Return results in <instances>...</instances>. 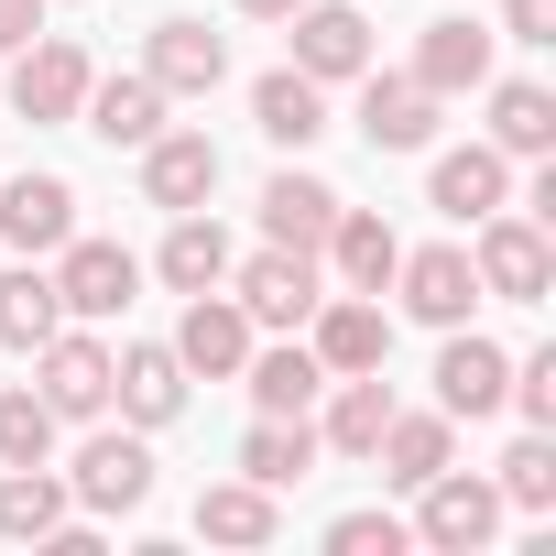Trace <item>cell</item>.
Instances as JSON below:
<instances>
[{
	"instance_id": "1",
	"label": "cell",
	"mask_w": 556,
	"mask_h": 556,
	"mask_svg": "<svg viewBox=\"0 0 556 556\" xmlns=\"http://www.w3.org/2000/svg\"><path fill=\"white\" fill-rule=\"evenodd\" d=\"M469 273H480V295H491V306H545V285H556V240H545V218L491 207V218H480Z\"/></svg>"
},
{
	"instance_id": "2",
	"label": "cell",
	"mask_w": 556,
	"mask_h": 556,
	"mask_svg": "<svg viewBox=\"0 0 556 556\" xmlns=\"http://www.w3.org/2000/svg\"><path fill=\"white\" fill-rule=\"evenodd\" d=\"M415 545H437V556H480L491 534H502V491L491 480H469L458 458L437 469V480H415V523H404Z\"/></svg>"
},
{
	"instance_id": "3",
	"label": "cell",
	"mask_w": 556,
	"mask_h": 556,
	"mask_svg": "<svg viewBox=\"0 0 556 556\" xmlns=\"http://www.w3.org/2000/svg\"><path fill=\"white\" fill-rule=\"evenodd\" d=\"M34 393L55 404V426H99V415H110V339L66 317V328L34 350Z\"/></svg>"
},
{
	"instance_id": "4",
	"label": "cell",
	"mask_w": 556,
	"mask_h": 556,
	"mask_svg": "<svg viewBox=\"0 0 556 556\" xmlns=\"http://www.w3.org/2000/svg\"><path fill=\"white\" fill-rule=\"evenodd\" d=\"M229 295H240V317L251 328H306L317 317V251H285V240H262L251 262H229Z\"/></svg>"
},
{
	"instance_id": "5",
	"label": "cell",
	"mask_w": 556,
	"mask_h": 556,
	"mask_svg": "<svg viewBox=\"0 0 556 556\" xmlns=\"http://www.w3.org/2000/svg\"><path fill=\"white\" fill-rule=\"evenodd\" d=\"M66 502H77V513H142V502H153V447H142V426H131V437L99 426V437L77 447V469H66Z\"/></svg>"
},
{
	"instance_id": "6",
	"label": "cell",
	"mask_w": 556,
	"mask_h": 556,
	"mask_svg": "<svg viewBox=\"0 0 556 556\" xmlns=\"http://www.w3.org/2000/svg\"><path fill=\"white\" fill-rule=\"evenodd\" d=\"M66 240H77V186L66 175H0V251L55 262Z\"/></svg>"
},
{
	"instance_id": "7",
	"label": "cell",
	"mask_w": 556,
	"mask_h": 556,
	"mask_svg": "<svg viewBox=\"0 0 556 556\" xmlns=\"http://www.w3.org/2000/svg\"><path fill=\"white\" fill-rule=\"evenodd\" d=\"M88 45L77 34H34L23 55H12V110L23 121H77V99H88Z\"/></svg>"
},
{
	"instance_id": "8",
	"label": "cell",
	"mask_w": 556,
	"mask_h": 556,
	"mask_svg": "<svg viewBox=\"0 0 556 556\" xmlns=\"http://www.w3.org/2000/svg\"><path fill=\"white\" fill-rule=\"evenodd\" d=\"M306 350H317L328 382H339V371H382V361H393V317H382V295H317Z\"/></svg>"
},
{
	"instance_id": "9",
	"label": "cell",
	"mask_w": 556,
	"mask_h": 556,
	"mask_svg": "<svg viewBox=\"0 0 556 556\" xmlns=\"http://www.w3.org/2000/svg\"><path fill=\"white\" fill-rule=\"evenodd\" d=\"M175 361H186V382H240V361H251V317H240L229 285L186 295V317H175Z\"/></svg>"
},
{
	"instance_id": "10",
	"label": "cell",
	"mask_w": 556,
	"mask_h": 556,
	"mask_svg": "<svg viewBox=\"0 0 556 556\" xmlns=\"http://www.w3.org/2000/svg\"><path fill=\"white\" fill-rule=\"evenodd\" d=\"M131 285H142V262H131L121 240H88V229H77V240L55 251V295H66V317H77V328L121 317V306H131Z\"/></svg>"
},
{
	"instance_id": "11",
	"label": "cell",
	"mask_w": 556,
	"mask_h": 556,
	"mask_svg": "<svg viewBox=\"0 0 556 556\" xmlns=\"http://www.w3.org/2000/svg\"><path fill=\"white\" fill-rule=\"evenodd\" d=\"M393 295H404V317H415V328H469L480 273H469V251H458V240H437V251H404V262H393Z\"/></svg>"
},
{
	"instance_id": "12",
	"label": "cell",
	"mask_w": 556,
	"mask_h": 556,
	"mask_svg": "<svg viewBox=\"0 0 556 556\" xmlns=\"http://www.w3.org/2000/svg\"><path fill=\"white\" fill-rule=\"evenodd\" d=\"M361 142L371 153H426L437 142V88L404 66V77H382V66H361Z\"/></svg>"
},
{
	"instance_id": "13",
	"label": "cell",
	"mask_w": 556,
	"mask_h": 556,
	"mask_svg": "<svg viewBox=\"0 0 556 556\" xmlns=\"http://www.w3.org/2000/svg\"><path fill=\"white\" fill-rule=\"evenodd\" d=\"M285 45H295V66L317 88H339V77L371 66V23L350 12V0H306V12H285Z\"/></svg>"
},
{
	"instance_id": "14",
	"label": "cell",
	"mask_w": 556,
	"mask_h": 556,
	"mask_svg": "<svg viewBox=\"0 0 556 556\" xmlns=\"http://www.w3.org/2000/svg\"><path fill=\"white\" fill-rule=\"evenodd\" d=\"M426 207H437V218H458V229H480L491 207H513V153H491V142H458V153H437V175H426Z\"/></svg>"
},
{
	"instance_id": "15",
	"label": "cell",
	"mask_w": 556,
	"mask_h": 556,
	"mask_svg": "<svg viewBox=\"0 0 556 556\" xmlns=\"http://www.w3.org/2000/svg\"><path fill=\"white\" fill-rule=\"evenodd\" d=\"M110 404L153 437V426H175L186 415V361H175V339H131L121 361H110Z\"/></svg>"
},
{
	"instance_id": "16",
	"label": "cell",
	"mask_w": 556,
	"mask_h": 556,
	"mask_svg": "<svg viewBox=\"0 0 556 556\" xmlns=\"http://www.w3.org/2000/svg\"><path fill=\"white\" fill-rule=\"evenodd\" d=\"M207 197H218V142L207 131H153L142 142V207L175 218V207H207Z\"/></svg>"
},
{
	"instance_id": "17",
	"label": "cell",
	"mask_w": 556,
	"mask_h": 556,
	"mask_svg": "<svg viewBox=\"0 0 556 556\" xmlns=\"http://www.w3.org/2000/svg\"><path fill=\"white\" fill-rule=\"evenodd\" d=\"M142 77H153L164 99H207V88L229 77V45H218L207 23H186V12H175V23H153V45H142Z\"/></svg>"
},
{
	"instance_id": "18",
	"label": "cell",
	"mask_w": 556,
	"mask_h": 556,
	"mask_svg": "<svg viewBox=\"0 0 556 556\" xmlns=\"http://www.w3.org/2000/svg\"><path fill=\"white\" fill-rule=\"evenodd\" d=\"M77 131H99L110 153H142V142L164 131V88H153V77H88Z\"/></svg>"
},
{
	"instance_id": "19",
	"label": "cell",
	"mask_w": 556,
	"mask_h": 556,
	"mask_svg": "<svg viewBox=\"0 0 556 556\" xmlns=\"http://www.w3.org/2000/svg\"><path fill=\"white\" fill-rule=\"evenodd\" d=\"M502 382H513V350L447 328V350H437V415H502Z\"/></svg>"
},
{
	"instance_id": "20",
	"label": "cell",
	"mask_w": 556,
	"mask_h": 556,
	"mask_svg": "<svg viewBox=\"0 0 556 556\" xmlns=\"http://www.w3.org/2000/svg\"><path fill=\"white\" fill-rule=\"evenodd\" d=\"M251 131H262L273 153H306V142L328 131V88H317L306 66H273V77L251 88Z\"/></svg>"
},
{
	"instance_id": "21",
	"label": "cell",
	"mask_w": 556,
	"mask_h": 556,
	"mask_svg": "<svg viewBox=\"0 0 556 556\" xmlns=\"http://www.w3.org/2000/svg\"><path fill=\"white\" fill-rule=\"evenodd\" d=\"M317 251L339 262V285H350V295H382V285H393V262H404V240H393V218H382V207H339Z\"/></svg>"
},
{
	"instance_id": "22",
	"label": "cell",
	"mask_w": 556,
	"mask_h": 556,
	"mask_svg": "<svg viewBox=\"0 0 556 556\" xmlns=\"http://www.w3.org/2000/svg\"><path fill=\"white\" fill-rule=\"evenodd\" d=\"M371 458H382V480H393V491H415V480H437V469L458 458V415H437V404H426V415H404V404H393V426L371 437Z\"/></svg>"
},
{
	"instance_id": "23",
	"label": "cell",
	"mask_w": 556,
	"mask_h": 556,
	"mask_svg": "<svg viewBox=\"0 0 556 556\" xmlns=\"http://www.w3.org/2000/svg\"><path fill=\"white\" fill-rule=\"evenodd\" d=\"M229 229L207 218V207H175V229H164V251H153V273H164V285L175 295H207V285H229Z\"/></svg>"
},
{
	"instance_id": "24",
	"label": "cell",
	"mask_w": 556,
	"mask_h": 556,
	"mask_svg": "<svg viewBox=\"0 0 556 556\" xmlns=\"http://www.w3.org/2000/svg\"><path fill=\"white\" fill-rule=\"evenodd\" d=\"M55 328H66L55 273H45V262H12V273H0V350H23V361H34Z\"/></svg>"
},
{
	"instance_id": "25",
	"label": "cell",
	"mask_w": 556,
	"mask_h": 556,
	"mask_svg": "<svg viewBox=\"0 0 556 556\" xmlns=\"http://www.w3.org/2000/svg\"><path fill=\"white\" fill-rule=\"evenodd\" d=\"M285 534V513H273L262 480H207L197 491V545H273Z\"/></svg>"
},
{
	"instance_id": "26",
	"label": "cell",
	"mask_w": 556,
	"mask_h": 556,
	"mask_svg": "<svg viewBox=\"0 0 556 556\" xmlns=\"http://www.w3.org/2000/svg\"><path fill=\"white\" fill-rule=\"evenodd\" d=\"M491 153H513V164H545V153H556V88H534V77H502V88H491Z\"/></svg>"
},
{
	"instance_id": "27",
	"label": "cell",
	"mask_w": 556,
	"mask_h": 556,
	"mask_svg": "<svg viewBox=\"0 0 556 556\" xmlns=\"http://www.w3.org/2000/svg\"><path fill=\"white\" fill-rule=\"evenodd\" d=\"M393 426V393H382V371H339L328 382V415H317V447H339V458H371V437Z\"/></svg>"
},
{
	"instance_id": "28",
	"label": "cell",
	"mask_w": 556,
	"mask_h": 556,
	"mask_svg": "<svg viewBox=\"0 0 556 556\" xmlns=\"http://www.w3.org/2000/svg\"><path fill=\"white\" fill-rule=\"evenodd\" d=\"M306 469H317V426H306V415H251V437H240V480L295 491Z\"/></svg>"
},
{
	"instance_id": "29",
	"label": "cell",
	"mask_w": 556,
	"mask_h": 556,
	"mask_svg": "<svg viewBox=\"0 0 556 556\" xmlns=\"http://www.w3.org/2000/svg\"><path fill=\"white\" fill-rule=\"evenodd\" d=\"M328 218H339V186H317V175H273L262 186V240H285V251H317L328 240Z\"/></svg>"
},
{
	"instance_id": "30",
	"label": "cell",
	"mask_w": 556,
	"mask_h": 556,
	"mask_svg": "<svg viewBox=\"0 0 556 556\" xmlns=\"http://www.w3.org/2000/svg\"><path fill=\"white\" fill-rule=\"evenodd\" d=\"M240 382H251V415H306L317 393H328V371H317V350L295 339V350H251L240 361Z\"/></svg>"
},
{
	"instance_id": "31",
	"label": "cell",
	"mask_w": 556,
	"mask_h": 556,
	"mask_svg": "<svg viewBox=\"0 0 556 556\" xmlns=\"http://www.w3.org/2000/svg\"><path fill=\"white\" fill-rule=\"evenodd\" d=\"M415 77H426L437 99H458V88H491V34H480V23H426V45H415Z\"/></svg>"
},
{
	"instance_id": "32",
	"label": "cell",
	"mask_w": 556,
	"mask_h": 556,
	"mask_svg": "<svg viewBox=\"0 0 556 556\" xmlns=\"http://www.w3.org/2000/svg\"><path fill=\"white\" fill-rule=\"evenodd\" d=\"M66 513H77V502H66L55 469H0V545H45Z\"/></svg>"
},
{
	"instance_id": "33",
	"label": "cell",
	"mask_w": 556,
	"mask_h": 556,
	"mask_svg": "<svg viewBox=\"0 0 556 556\" xmlns=\"http://www.w3.org/2000/svg\"><path fill=\"white\" fill-rule=\"evenodd\" d=\"M491 491H502V513H556V426H523Z\"/></svg>"
},
{
	"instance_id": "34",
	"label": "cell",
	"mask_w": 556,
	"mask_h": 556,
	"mask_svg": "<svg viewBox=\"0 0 556 556\" xmlns=\"http://www.w3.org/2000/svg\"><path fill=\"white\" fill-rule=\"evenodd\" d=\"M45 458H55V404L34 382H12L0 393V469H45Z\"/></svg>"
},
{
	"instance_id": "35",
	"label": "cell",
	"mask_w": 556,
	"mask_h": 556,
	"mask_svg": "<svg viewBox=\"0 0 556 556\" xmlns=\"http://www.w3.org/2000/svg\"><path fill=\"white\" fill-rule=\"evenodd\" d=\"M404 545H415V534H404L393 513H339V523H328V556H404Z\"/></svg>"
},
{
	"instance_id": "36",
	"label": "cell",
	"mask_w": 556,
	"mask_h": 556,
	"mask_svg": "<svg viewBox=\"0 0 556 556\" xmlns=\"http://www.w3.org/2000/svg\"><path fill=\"white\" fill-rule=\"evenodd\" d=\"M502 34L513 45H556V0H502Z\"/></svg>"
},
{
	"instance_id": "37",
	"label": "cell",
	"mask_w": 556,
	"mask_h": 556,
	"mask_svg": "<svg viewBox=\"0 0 556 556\" xmlns=\"http://www.w3.org/2000/svg\"><path fill=\"white\" fill-rule=\"evenodd\" d=\"M45 34V0H0V55H23Z\"/></svg>"
},
{
	"instance_id": "38",
	"label": "cell",
	"mask_w": 556,
	"mask_h": 556,
	"mask_svg": "<svg viewBox=\"0 0 556 556\" xmlns=\"http://www.w3.org/2000/svg\"><path fill=\"white\" fill-rule=\"evenodd\" d=\"M240 12H251V23H285V12H306V0H240Z\"/></svg>"
}]
</instances>
